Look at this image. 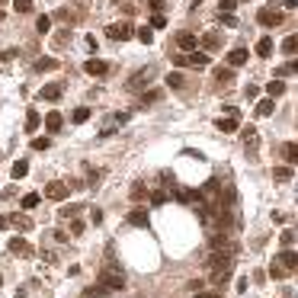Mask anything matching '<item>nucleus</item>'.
Listing matches in <instances>:
<instances>
[{
	"mask_svg": "<svg viewBox=\"0 0 298 298\" xmlns=\"http://www.w3.org/2000/svg\"><path fill=\"white\" fill-rule=\"evenodd\" d=\"M99 286H103L106 292H119V289H125V273H122L116 263H109V266H103V273H99Z\"/></svg>",
	"mask_w": 298,
	"mask_h": 298,
	"instance_id": "nucleus-1",
	"label": "nucleus"
},
{
	"mask_svg": "<svg viewBox=\"0 0 298 298\" xmlns=\"http://www.w3.org/2000/svg\"><path fill=\"white\" fill-rule=\"evenodd\" d=\"M173 64H177V67H199V71H202V67H208V64H212V58H208V51H183V55L180 58H173Z\"/></svg>",
	"mask_w": 298,
	"mask_h": 298,
	"instance_id": "nucleus-2",
	"label": "nucleus"
},
{
	"mask_svg": "<svg viewBox=\"0 0 298 298\" xmlns=\"http://www.w3.org/2000/svg\"><path fill=\"white\" fill-rule=\"evenodd\" d=\"M256 19H260V26H266V29H276V26H282L286 13H282V10H273V6H263V10L256 13Z\"/></svg>",
	"mask_w": 298,
	"mask_h": 298,
	"instance_id": "nucleus-3",
	"label": "nucleus"
},
{
	"mask_svg": "<svg viewBox=\"0 0 298 298\" xmlns=\"http://www.w3.org/2000/svg\"><path fill=\"white\" fill-rule=\"evenodd\" d=\"M106 32H109L112 42H125V39H132V32H135V29H132V23H112Z\"/></svg>",
	"mask_w": 298,
	"mask_h": 298,
	"instance_id": "nucleus-4",
	"label": "nucleus"
},
{
	"mask_svg": "<svg viewBox=\"0 0 298 298\" xmlns=\"http://www.w3.org/2000/svg\"><path fill=\"white\" fill-rule=\"evenodd\" d=\"M148 80H151V67H141L138 74H132V80H128V90H132V93L145 90V87H148Z\"/></svg>",
	"mask_w": 298,
	"mask_h": 298,
	"instance_id": "nucleus-5",
	"label": "nucleus"
},
{
	"mask_svg": "<svg viewBox=\"0 0 298 298\" xmlns=\"http://www.w3.org/2000/svg\"><path fill=\"white\" fill-rule=\"evenodd\" d=\"M67 193H71V189H67L64 183H49V186H45V196H49V199H55V202L67 199Z\"/></svg>",
	"mask_w": 298,
	"mask_h": 298,
	"instance_id": "nucleus-6",
	"label": "nucleus"
},
{
	"mask_svg": "<svg viewBox=\"0 0 298 298\" xmlns=\"http://www.w3.org/2000/svg\"><path fill=\"white\" fill-rule=\"evenodd\" d=\"M84 71L93 74V77H103V74L109 71V64H106V61H99V58H90V61L84 64Z\"/></svg>",
	"mask_w": 298,
	"mask_h": 298,
	"instance_id": "nucleus-7",
	"label": "nucleus"
},
{
	"mask_svg": "<svg viewBox=\"0 0 298 298\" xmlns=\"http://www.w3.org/2000/svg\"><path fill=\"white\" fill-rule=\"evenodd\" d=\"M6 221H10L16 231H29V228H32V218H29V215H23V212H13Z\"/></svg>",
	"mask_w": 298,
	"mask_h": 298,
	"instance_id": "nucleus-8",
	"label": "nucleus"
},
{
	"mask_svg": "<svg viewBox=\"0 0 298 298\" xmlns=\"http://www.w3.org/2000/svg\"><path fill=\"white\" fill-rule=\"evenodd\" d=\"M276 263H282V266H286L289 273H292V269L298 266V256H295V250H292V247H286L279 256H276Z\"/></svg>",
	"mask_w": 298,
	"mask_h": 298,
	"instance_id": "nucleus-9",
	"label": "nucleus"
},
{
	"mask_svg": "<svg viewBox=\"0 0 298 298\" xmlns=\"http://www.w3.org/2000/svg\"><path fill=\"white\" fill-rule=\"evenodd\" d=\"M177 45H180L183 51H193L196 45H199V36H196V32H180V36H177Z\"/></svg>",
	"mask_w": 298,
	"mask_h": 298,
	"instance_id": "nucleus-10",
	"label": "nucleus"
},
{
	"mask_svg": "<svg viewBox=\"0 0 298 298\" xmlns=\"http://www.w3.org/2000/svg\"><path fill=\"white\" fill-rule=\"evenodd\" d=\"M247 58H250V51H247V49H231V51H228V64H231V67L247 64Z\"/></svg>",
	"mask_w": 298,
	"mask_h": 298,
	"instance_id": "nucleus-11",
	"label": "nucleus"
},
{
	"mask_svg": "<svg viewBox=\"0 0 298 298\" xmlns=\"http://www.w3.org/2000/svg\"><path fill=\"white\" fill-rule=\"evenodd\" d=\"M231 269H234V260H231V263H225V266H218V269H212L215 286H225V282H228V276H231Z\"/></svg>",
	"mask_w": 298,
	"mask_h": 298,
	"instance_id": "nucleus-12",
	"label": "nucleus"
},
{
	"mask_svg": "<svg viewBox=\"0 0 298 298\" xmlns=\"http://www.w3.org/2000/svg\"><path fill=\"white\" fill-rule=\"evenodd\" d=\"M128 221H132L135 228H148V208H132V215H128Z\"/></svg>",
	"mask_w": 298,
	"mask_h": 298,
	"instance_id": "nucleus-13",
	"label": "nucleus"
},
{
	"mask_svg": "<svg viewBox=\"0 0 298 298\" xmlns=\"http://www.w3.org/2000/svg\"><path fill=\"white\" fill-rule=\"evenodd\" d=\"M39 97L49 99V103H55V99H61V87H58V84H45L42 90H39Z\"/></svg>",
	"mask_w": 298,
	"mask_h": 298,
	"instance_id": "nucleus-14",
	"label": "nucleus"
},
{
	"mask_svg": "<svg viewBox=\"0 0 298 298\" xmlns=\"http://www.w3.org/2000/svg\"><path fill=\"white\" fill-rule=\"evenodd\" d=\"M10 250H13V253H19V256H29V253H32V247H29L23 238H13V241H10Z\"/></svg>",
	"mask_w": 298,
	"mask_h": 298,
	"instance_id": "nucleus-15",
	"label": "nucleus"
},
{
	"mask_svg": "<svg viewBox=\"0 0 298 298\" xmlns=\"http://www.w3.org/2000/svg\"><path fill=\"white\" fill-rule=\"evenodd\" d=\"M256 55H260V58H269V55H273V39H269V36H263L260 42H256Z\"/></svg>",
	"mask_w": 298,
	"mask_h": 298,
	"instance_id": "nucleus-16",
	"label": "nucleus"
},
{
	"mask_svg": "<svg viewBox=\"0 0 298 298\" xmlns=\"http://www.w3.org/2000/svg\"><path fill=\"white\" fill-rule=\"evenodd\" d=\"M61 125H64V119H61V112H49V116H45V128H49V132H58Z\"/></svg>",
	"mask_w": 298,
	"mask_h": 298,
	"instance_id": "nucleus-17",
	"label": "nucleus"
},
{
	"mask_svg": "<svg viewBox=\"0 0 298 298\" xmlns=\"http://www.w3.org/2000/svg\"><path fill=\"white\" fill-rule=\"evenodd\" d=\"M215 80H218V84H231L234 80V67H215Z\"/></svg>",
	"mask_w": 298,
	"mask_h": 298,
	"instance_id": "nucleus-18",
	"label": "nucleus"
},
{
	"mask_svg": "<svg viewBox=\"0 0 298 298\" xmlns=\"http://www.w3.org/2000/svg\"><path fill=\"white\" fill-rule=\"evenodd\" d=\"M39 125H42V116H39L36 109H29V112H26V132H36Z\"/></svg>",
	"mask_w": 298,
	"mask_h": 298,
	"instance_id": "nucleus-19",
	"label": "nucleus"
},
{
	"mask_svg": "<svg viewBox=\"0 0 298 298\" xmlns=\"http://www.w3.org/2000/svg\"><path fill=\"white\" fill-rule=\"evenodd\" d=\"M295 51H298V39H295V36H289V39H282V55H289V58H295Z\"/></svg>",
	"mask_w": 298,
	"mask_h": 298,
	"instance_id": "nucleus-20",
	"label": "nucleus"
},
{
	"mask_svg": "<svg viewBox=\"0 0 298 298\" xmlns=\"http://www.w3.org/2000/svg\"><path fill=\"white\" fill-rule=\"evenodd\" d=\"M292 177H295L292 167H276V170H273V180H276V183H289Z\"/></svg>",
	"mask_w": 298,
	"mask_h": 298,
	"instance_id": "nucleus-21",
	"label": "nucleus"
},
{
	"mask_svg": "<svg viewBox=\"0 0 298 298\" xmlns=\"http://www.w3.org/2000/svg\"><path fill=\"white\" fill-rule=\"evenodd\" d=\"M282 154H286V160H289V164H298V145H295V141L282 145Z\"/></svg>",
	"mask_w": 298,
	"mask_h": 298,
	"instance_id": "nucleus-22",
	"label": "nucleus"
},
{
	"mask_svg": "<svg viewBox=\"0 0 298 298\" xmlns=\"http://www.w3.org/2000/svg\"><path fill=\"white\" fill-rule=\"evenodd\" d=\"M167 87H173V90H183V84H186V80H183V74H177V71H170L167 74V80H164Z\"/></svg>",
	"mask_w": 298,
	"mask_h": 298,
	"instance_id": "nucleus-23",
	"label": "nucleus"
},
{
	"mask_svg": "<svg viewBox=\"0 0 298 298\" xmlns=\"http://www.w3.org/2000/svg\"><path fill=\"white\" fill-rule=\"evenodd\" d=\"M180 202H199V189H177Z\"/></svg>",
	"mask_w": 298,
	"mask_h": 298,
	"instance_id": "nucleus-24",
	"label": "nucleus"
},
{
	"mask_svg": "<svg viewBox=\"0 0 298 298\" xmlns=\"http://www.w3.org/2000/svg\"><path fill=\"white\" fill-rule=\"evenodd\" d=\"M266 93H269V97H282V93H286V84H282V80L276 77L273 84H266Z\"/></svg>",
	"mask_w": 298,
	"mask_h": 298,
	"instance_id": "nucleus-25",
	"label": "nucleus"
},
{
	"mask_svg": "<svg viewBox=\"0 0 298 298\" xmlns=\"http://www.w3.org/2000/svg\"><path fill=\"white\" fill-rule=\"evenodd\" d=\"M273 99H260V103H256V116H273Z\"/></svg>",
	"mask_w": 298,
	"mask_h": 298,
	"instance_id": "nucleus-26",
	"label": "nucleus"
},
{
	"mask_svg": "<svg viewBox=\"0 0 298 298\" xmlns=\"http://www.w3.org/2000/svg\"><path fill=\"white\" fill-rule=\"evenodd\" d=\"M26 173H29V164H26V160H16V164H13V180H23Z\"/></svg>",
	"mask_w": 298,
	"mask_h": 298,
	"instance_id": "nucleus-27",
	"label": "nucleus"
},
{
	"mask_svg": "<svg viewBox=\"0 0 298 298\" xmlns=\"http://www.w3.org/2000/svg\"><path fill=\"white\" fill-rule=\"evenodd\" d=\"M215 125H218V132H234V128H238V119L228 116V119H218Z\"/></svg>",
	"mask_w": 298,
	"mask_h": 298,
	"instance_id": "nucleus-28",
	"label": "nucleus"
},
{
	"mask_svg": "<svg viewBox=\"0 0 298 298\" xmlns=\"http://www.w3.org/2000/svg\"><path fill=\"white\" fill-rule=\"evenodd\" d=\"M87 119H90V109H87V106H80V109H74V125H84Z\"/></svg>",
	"mask_w": 298,
	"mask_h": 298,
	"instance_id": "nucleus-29",
	"label": "nucleus"
},
{
	"mask_svg": "<svg viewBox=\"0 0 298 298\" xmlns=\"http://www.w3.org/2000/svg\"><path fill=\"white\" fill-rule=\"evenodd\" d=\"M269 276H273V279H286L289 269H286V266H279V263H273V266H269Z\"/></svg>",
	"mask_w": 298,
	"mask_h": 298,
	"instance_id": "nucleus-30",
	"label": "nucleus"
},
{
	"mask_svg": "<svg viewBox=\"0 0 298 298\" xmlns=\"http://www.w3.org/2000/svg\"><path fill=\"white\" fill-rule=\"evenodd\" d=\"M145 196H148L145 183H135V186H132V199H135V202H141V199H145Z\"/></svg>",
	"mask_w": 298,
	"mask_h": 298,
	"instance_id": "nucleus-31",
	"label": "nucleus"
},
{
	"mask_svg": "<svg viewBox=\"0 0 298 298\" xmlns=\"http://www.w3.org/2000/svg\"><path fill=\"white\" fill-rule=\"evenodd\" d=\"M13 10L16 13H32V0H13Z\"/></svg>",
	"mask_w": 298,
	"mask_h": 298,
	"instance_id": "nucleus-32",
	"label": "nucleus"
},
{
	"mask_svg": "<svg viewBox=\"0 0 298 298\" xmlns=\"http://www.w3.org/2000/svg\"><path fill=\"white\" fill-rule=\"evenodd\" d=\"M138 42H145V45H151V42H154V32H151V26L138 29Z\"/></svg>",
	"mask_w": 298,
	"mask_h": 298,
	"instance_id": "nucleus-33",
	"label": "nucleus"
},
{
	"mask_svg": "<svg viewBox=\"0 0 298 298\" xmlns=\"http://www.w3.org/2000/svg\"><path fill=\"white\" fill-rule=\"evenodd\" d=\"M202 45H205V49H218V45H221V39L215 36V32H208V36L202 39Z\"/></svg>",
	"mask_w": 298,
	"mask_h": 298,
	"instance_id": "nucleus-34",
	"label": "nucleus"
},
{
	"mask_svg": "<svg viewBox=\"0 0 298 298\" xmlns=\"http://www.w3.org/2000/svg\"><path fill=\"white\" fill-rule=\"evenodd\" d=\"M36 67H39V71H55V67H58V61H55V58H42Z\"/></svg>",
	"mask_w": 298,
	"mask_h": 298,
	"instance_id": "nucleus-35",
	"label": "nucleus"
},
{
	"mask_svg": "<svg viewBox=\"0 0 298 298\" xmlns=\"http://www.w3.org/2000/svg\"><path fill=\"white\" fill-rule=\"evenodd\" d=\"M164 202H167V193L164 189H154L151 193V205H164Z\"/></svg>",
	"mask_w": 298,
	"mask_h": 298,
	"instance_id": "nucleus-36",
	"label": "nucleus"
},
{
	"mask_svg": "<svg viewBox=\"0 0 298 298\" xmlns=\"http://www.w3.org/2000/svg\"><path fill=\"white\" fill-rule=\"evenodd\" d=\"M295 71H298V64H295V61H289V64H282V67H279V77H292Z\"/></svg>",
	"mask_w": 298,
	"mask_h": 298,
	"instance_id": "nucleus-37",
	"label": "nucleus"
},
{
	"mask_svg": "<svg viewBox=\"0 0 298 298\" xmlns=\"http://www.w3.org/2000/svg\"><path fill=\"white\" fill-rule=\"evenodd\" d=\"M241 135H244V141H247V145H256V128H253V125H247Z\"/></svg>",
	"mask_w": 298,
	"mask_h": 298,
	"instance_id": "nucleus-38",
	"label": "nucleus"
},
{
	"mask_svg": "<svg viewBox=\"0 0 298 298\" xmlns=\"http://www.w3.org/2000/svg\"><path fill=\"white\" fill-rule=\"evenodd\" d=\"M39 205V193H29V196H23V208H36Z\"/></svg>",
	"mask_w": 298,
	"mask_h": 298,
	"instance_id": "nucleus-39",
	"label": "nucleus"
},
{
	"mask_svg": "<svg viewBox=\"0 0 298 298\" xmlns=\"http://www.w3.org/2000/svg\"><path fill=\"white\" fill-rule=\"evenodd\" d=\"M164 26H167L164 13H154V16H151V29H164Z\"/></svg>",
	"mask_w": 298,
	"mask_h": 298,
	"instance_id": "nucleus-40",
	"label": "nucleus"
},
{
	"mask_svg": "<svg viewBox=\"0 0 298 298\" xmlns=\"http://www.w3.org/2000/svg\"><path fill=\"white\" fill-rule=\"evenodd\" d=\"M77 212H80V208H77V205H64V208H61V212H58V215H61V218H64V221H67V218H74V215H77Z\"/></svg>",
	"mask_w": 298,
	"mask_h": 298,
	"instance_id": "nucleus-41",
	"label": "nucleus"
},
{
	"mask_svg": "<svg viewBox=\"0 0 298 298\" xmlns=\"http://www.w3.org/2000/svg\"><path fill=\"white\" fill-rule=\"evenodd\" d=\"M36 29H39V32H49V29H51V19H49V16H39V19H36Z\"/></svg>",
	"mask_w": 298,
	"mask_h": 298,
	"instance_id": "nucleus-42",
	"label": "nucleus"
},
{
	"mask_svg": "<svg viewBox=\"0 0 298 298\" xmlns=\"http://www.w3.org/2000/svg\"><path fill=\"white\" fill-rule=\"evenodd\" d=\"M32 148H36V151H49L51 141H49V138H36V141H32Z\"/></svg>",
	"mask_w": 298,
	"mask_h": 298,
	"instance_id": "nucleus-43",
	"label": "nucleus"
},
{
	"mask_svg": "<svg viewBox=\"0 0 298 298\" xmlns=\"http://www.w3.org/2000/svg\"><path fill=\"white\" fill-rule=\"evenodd\" d=\"M221 13H234V6H238V0H221Z\"/></svg>",
	"mask_w": 298,
	"mask_h": 298,
	"instance_id": "nucleus-44",
	"label": "nucleus"
},
{
	"mask_svg": "<svg viewBox=\"0 0 298 298\" xmlns=\"http://www.w3.org/2000/svg\"><path fill=\"white\" fill-rule=\"evenodd\" d=\"M279 241H282V247H292V244H295V234H292V231H282Z\"/></svg>",
	"mask_w": 298,
	"mask_h": 298,
	"instance_id": "nucleus-45",
	"label": "nucleus"
},
{
	"mask_svg": "<svg viewBox=\"0 0 298 298\" xmlns=\"http://www.w3.org/2000/svg\"><path fill=\"white\" fill-rule=\"evenodd\" d=\"M148 10H151V13H160V10H164V0H148Z\"/></svg>",
	"mask_w": 298,
	"mask_h": 298,
	"instance_id": "nucleus-46",
	"label": "nucleus"
},
{
	"mask_svg": "<svg viewBox=\"0 0 298 298\" xmlns=\"http://www.w3.org/2000/svg\"><path fill=\"white\" fill-rule=\"evenodd\" d=\"M90 221H93V225H99V221H103V212H99V208H90Z\"/></svg>",
	"mask_w": 298,
	"mask_h": 298,
	"instance_id": "nucleus-47",
	"label": "nucleus"
},
{
	"mask_svg": "<svg viewBox=\"0 0 298 298\" xmlns=\"http://www.w3.org/2000/svg\"><path fill=\"white\" fill-rule=\"evenodd\" d=\"M157 97H160V93H145V97H141V103H145V106L148 103H157Z\"/></svg>",
	"mask_w": 298,
	"mask_h": 298,
	"instance_id": "nucleus-48",
	"label": "nucleus"
},
{
	"mask_svg": "<svg viewBox=\"0 0 298 298\" xmlns=\"http://www.w3.org/2000/svg\"><path fill=\"white\" fill-rule=\"evenodd\" d=\"M80 231H84V225H80L77 215H74V221H71V234H80Z\"/></svg>",
	"mask_w": 298,
	"mask_h": 298,
	"instance_id": "nucleus-49",
	"label": "nucleus"
},
{
	"mask_svg": "<svg viewBox=\"0 0 298 298\" xmlns=\"http://www.w3.org/2000/svg\"><path fill=\"white\" fill-rule=\"evenodd\" d=\"M244 93H247V99H256V97H260V90H256L253 84H250V87H247V90H244Z\"/></svg>",
	"mask_w": 298,
	"mask_h": 298,
	"instance_id": "nucleus-50",
	"label": "nucleus"
},
{
	"mask_svg": "<svg viewBox=\"0 0 298 298\" xmlns=\"http://www.w3.org/2000/svg\"><path fill=\"white\" fill-rule=\"evenodd\" d=\"M196 298H218V292H196Z\"/></svg>",
	"mask_w": 298,
	"mask_h": 298,
	"instance_id": "nucleus-51",
	"label": "nucleus"
},
{
	"mask_svg": "<svg viewBox=\"0 0 298 298\" xmlns=\"http://www.w3.org/2000/svg\"><path fill=\"white\" fill-rule=\"evenodd\" d=\"M298 3V0H282V6H295Z\"/></svg>",
	"mask_w": 298,
	"mask_h": 298,
	"instance_id": "nucleus-52",
	"label": "nucleus"
},
{
	"mask_svg": "<svg viewBox=\"0 0 298 298\" xmlns=\"http://www.w3.org/2000/svg\"><path fill=\"white\" fill-rule=\"evenodd\" d=\"M3 225H6V218H0V228H3Z\"/></svg>",
	"mask_w": 298,
	"mask_h": 298,
	"instance_id": "nucleus-53",
	"label": "nucleus"
},
{
	"mask_svg": "<svg viewBox=\"0 0 298 298\" xmlns=\"http://www.w3.org/2000/svg\"><path fill=\"white\" fill-rule=\"evenodd\" d=\"M199 3H202V0H193V6H199Z\"/></svg>",
	"mask_w": 298,
	"mask_h": 298,
	"instance_id": "nucleus-54",
	"label": "nucleus"
},
{
	"mask_svg": "<svg viewBox=\"0 0 298 298\" xmlns=\"http://www.w3.org/2000/svg\"><path fill=\"white\" fill-rule=\"evenodd\" d=\"M0 282H3V276H0Z\"/></svg>",
	"mask_w": 298,
	"mask_h": 298,
	"instance_id": "nucleus-55",
	"label": "nucleus"
},
{
	"mask_svg": "<svg viewBox=\"0 0 298 298\" xmlns=\"http://www.w3.org/2000/svg\"><path fill=\"white\" fill-rule=\"evenodd\" d=\"M112 3H119V0H112Z\"/></svg>",
	"mask_w": 298,
	"mask_h": 298,
	"instance_id": "nucleus-56",
	"label": "nucleus"
}]
</instances>
